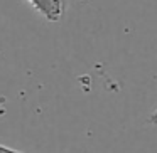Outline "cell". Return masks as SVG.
I'll list each match as a JSON object with an SVG mask.
<instances>
[{
  "instance_id": "cell-1",
  "label": "cell",
  "mask_w": 157,
  "mask_h": 153,
  "mask_svg": "<svg viewBox=\"0 0 157 153\" xmlns=\"http://www.w3.org/2000/svg\"><path fill=\"white\" fill-rule=\"evenodd\" d=\"M27 2L49 22H58L63 17L61 0H27Z\"/></svg>"
},
{
  "instance_id": "cell-2",
  "label": "cell",
  "mask_w": 157,
  "mask_h": 153,
  "mask_svg": "<svg viewBox=\"0 0 157 153\" xmlns=\"http://www.w3.org/2000/svg\"><path fill=\"white\" fill-rule=\"evenodd\" d=\"M0 153H24V151H19V150H14V148H10V146L0 145Z\"/></svg>"
}]
</instances>
